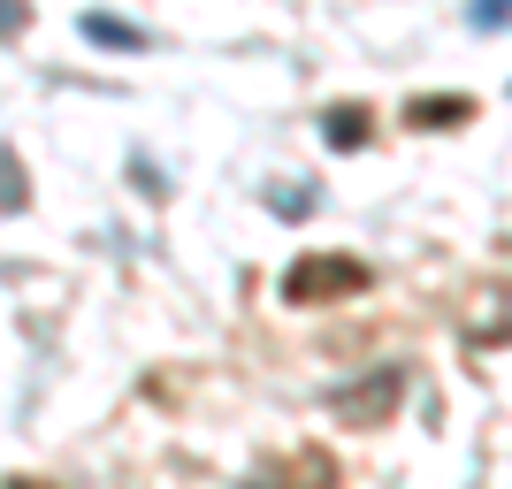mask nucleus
<instances>
[{"instance_id":"obj_1","label":"nucleus","mask_w":512,"mask_h":489,"mask_svg":"<svg viewBox=\"0 0 512 489\" xmlns=\"http://www.w3.org/2000/svg\"><path fill=\"white\" fill-rule=\"evenodd\" d=\"M367 291V260L352 253H299L283 268V306H337Z\"/></svg>"},{"instance_id":"obj_2","label":"nucleus","mask_w":512,"mask_h":489,"mask_svg":"<svg viewBox=\"0 0 512 489\" xmlns=\"http://www.w3.org/2000/svg\"><path fill=\"white\" fill-rule=\"evenodd\" d=\"M398 405H406V367L383 360V367H367V375H352V383L329 390V421L337 428H383Z\"/></svg>"},{"instance_id":"obj_3","label":"nucleus","mask_w":512,"mask_h":489,"mask_svg":"<svg viewBox=\"0 0 512 489\" xmlns=\"http://www.w3.org/2000/svg\"><path fill=\"white\" fill-rule=\"evenodd\" d=\"M459 337L467 344H512V283H497V291H482L459 314Z\"/></svg>"},{"instance_id":"obj_4","label":"nucleus","mask_w":512,"mask_h":489,"mask_svg":"<svg viewBox=\"0 0 512 489\" xmlns=\"http://www.w3.org/2000/svg\"><path fill=\"white\" fill-rule=\"evenodd\" d=\"M406 123H421V130H459V123H474V100H467V92H421V100L406 107Z\"/></svg>"},{"instance_id":"obj_5","label":"nucleus","mask_w":512,"mask_h":489,"mask_svg":"<svg viewBox=\"0 0 512 489\" xmlns=\"http://www.w3.org/2000/svg\"><path fill=\"white\" fill-rule=\"evenodd\" d=\"M321 146H337V153H360L367 146V107H329V115H321Z\"/></svg>"},{"instance_id":"obj_6","label":"nucleus","mask_w":512,"mask_h":489,"mask_svg":"<svg viewBox=\"0 0 512 489\" xmlns=\"http://www.w3.org/2000/svg\"><path fill=\"white\" fill-rule=\"evenodd\" d=\"M77 31H85L92 46H115V54H138V46H146V31H138V23H123V16H85Z\"/></svg>"},{"instance_id":"obj_7","label":"nucleus","mask_w":512,"mask_h":489,"mask_svg":"<svg viewBox=\"0 0 512 489\" xmlns=\"http://www.w3.org/2000/svg\"><path fill=\"white\" fill-rule=\"evenodd\" d=\"M268 207H276L283 222H306V214H314V192H306V184L299 192H268Z\"/></svg>"},{"instance_id":"obj_8","label":"nucleus","mask_w":512,"mask_h":489,"mask_svg":"<svg viewBox=\"0 0 512 489\" xmlns=\"http://www.w3.org/2000/svg\"><path fill=\"white\" fill-rule=\"evenodd\" d=\"M467 23H474V31H497V23H512V0H474Z\"/></svg>"},{"instance_id":"obj_9","label":"nucleus","mask_w":512,"mask_h":489,"mask_svg":"<svg viewBox=\"0 0 512 489\" xmlns=\"http://www.w3.org/2000/svg\"><path fill=\"white\" fill-rule=\"evenodd\" d=\"M0 176H8V214H23V161L16 153H0Z\"/></svg>"},{"instance_id":"obj_10","label":"nucleus","mask_w":512,"mask_h":489,"mask_svg":"<svg viewBox=\"0 0 512 489\" xmlns=\"http://www.w3.org/2000/svg\"><path fill=\"white\" fill-rule=\"evenodd\" d=\"M8 489H39V482H8Z\"/></svg>"}]
</instances>
